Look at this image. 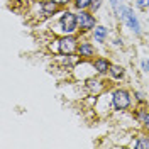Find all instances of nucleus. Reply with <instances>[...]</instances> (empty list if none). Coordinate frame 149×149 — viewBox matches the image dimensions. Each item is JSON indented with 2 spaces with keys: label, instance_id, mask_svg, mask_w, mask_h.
Instances as JSON below:
<instances>
[{
  "label": "nucleus",
  "instance_id": "1",
  "mask_svg": "<svg viewBox=\"0 0 149 149\" xmlns=\"http://www.w3.org/2000/svg\"><path fill=\"white\" fill-rule=\"evenodd\" d=\"M59 26L65 34H73L76 31V26H78V17L71 12H63L61 19H59Z\"/></svg>",
  "mask_w": 149,
  "mask_h": 149
},
{
  "label": "nucleus",
  "instance_id": "2",
  "mask_svg": "<svg viewBox=\"0 0 149 149\" xmlns=\"http://www.w3.org/2000/svg\"><path fill=\"white\" fill-rule=\"evenodd\" d=\"M120 17L122 20L129 26V29H132L136 34H139V22H137V19H136V15H134V12H132V9H129V7H120Z\"/></svg>",
  "mask_w": 149,
  "mask_h": 149
},
{
  "label": "nucleus",
  "instance_id": "3",
  "mask_svg": "<svg viewBox=\"0 0 149 149\" xmlns=\"http://www.w3.org/2000/svg\"><path fill=\"white\" fill-rule=\"evenodd\" d=\"M130 105V97L125 90H117L113 93V107L117 110H125Z\"/></svg>",
  "mask_w": 149,
  "mask_h": 149
},
{
  "label": "nucleus",
  "instance_id": "4",
  "mask_svg": "<svg viewBox=\"0 0 149 149\" xmlns=\"http://www.w3.org/2000/svg\"><path fill=\"white\" fill-rule=\"evenodd\" d=\"M76 17H78V26H80V29L90 31V29L95 27V17H93L92 14H88L85 10H80V14Z\"/></svg>",
  "mask_w": 149,
  "mask_h": 149
},
{
  "label": "nucleus",
  "instance_id": "5",
  "mask_svg": "<svg viewBox=\"0 0 149 149\" xmlns=\"http://www.w3.org/2000/svg\"><path fill=\"white\" fill-rule=\"evenodd\" d=\"M76 46H78V41L73 36H66L59 41V51L63 54H71V53H74Z\"/></svg>",
  "mask_w": 149,
  "mask_h": 149
},
{
  "label": "nucleus",
  "instance_id": "6",
  "mask_svg": "<svg viewBox=\"0 0 149 149\" xmlns=\"http://www.w3.org/2000/svg\"><path fill=\"white\" fill-rule=\"evenodd\" d=\"M93 68H95L98 73H107V71L110 70V63H109L107 59H103V58H98V59L93 61Z\"/></svg>",
  "mask_w": 149,
  "mask_h": 149
},
{
  "label": "nucleus",
  "instance_id": "7",
  "mask_svg": "<svg viewBox=\"0 0 149 149\" xmlns=\"http://www.w3.org/2000/svg\"><path fill=\"white\" fill-rule=\"evenodd\" d=\"M93 37H95V41H98V42H103V41L107 39V29L103 27V26H98V27H95Z\"/></svg>",
  "mask_w": 149,
  "mask_h": 149
},
{
  "label": "nucleus",
  "instance_id": "8",
  "mask_svg": "<svg viewBox=\"0 0 149 149\" xmlns=\"http://www.w3.org/2000/svg\"><path fill=\"white\" fill-rule=\"evenodd\" d=\"M80 56H83V58H88V56H93V46L90 42H83V44H80Z\"/></svg>",
  "mask_w": 149,
  "mask_h": 149
},
{
  "label": "nucleus",
  "instance_id": "9",
  "mask_svg": "<svg viewBox=\"0 0 149 149\" xmlns=\"http://www.w3.org/2000/svg\"><path fill=\"white\" fill-rule=\"evenodd\" d=\"M56 7H58V3L53 2V0H49V2H44V3H42V10H44V14H54Z\"/></svg>",
  "mask_w": 149,
  "mask_h": 149
},
{
  "label": "nucleus",
  "instance_id": "10",
  "mask_svg": "<svg viewBox=\"0 0 149 149\" xmlns=\"http://www.w3.org/2000/svg\"><path fill=\"white\" fill-rule=\"evenodd\" d=\"M109 73L112 74V78H117V80H119V78H122V76H124V70H122L120 66H110V70H109Z\"/></svg>",
  "mask_w": 149,
  "mask_h": 149
},
{
  "label": "nucleus",
  "instance_id": "11",
  "mask_svg": "<svg viewBox=\"0 0 149 149\" xmlns=\"http://www.w3.org/2000/svg\"><path fill=\"white\" fill-rule=\"evenodd\" d=\"M74 5L78 10H85V9H90L92 5V0H74Z\"/></svg>",
  "mask_w": 149,
  "mask_h": 149
},
{
  "label": "nucleus",
  "instance_id": "12",
  "mask_svg": "<svg viewBox=\"0 0 149 149\" xmlns=\"http://www.w3.org/2000/svg\"><path fill=\"white\" fill-rule=\"evenodd\" d=\"M136 148L137 149H148L149 148V139L148 137H141V139L136 142Z\"/></svg>",
  "mask_w": 149,
  "mask_h": 149
},
{
  "label": "nucleus",
  "instance_id": "13",
  "mask_svg": "<svg viewBox=\"0 0 149 149\" xmlns=\"http://www.w3.org/2000/svg\"><path fill=\"white\" fill-rule=\"evenodd\" d=\"M100 3H102V0H92V5H90V9L92 10H97L100 7Z\"/></svg>",
  "mask_w": 149,
  "mask_h": 149
},
{
  "label": "nucleus",
  "instance_id": "14",
  "mask_svg": "<svg viewBox=\"0 0 149 149\" xmlns=\"http://www.w3.org/2000/svg\"><path fill=\"white\" fill-rule=\"evenodd\" d=\"M137 5L139 7H146V5H149V0H137Z\"/></svg>",
  "mask_w": 149,
  "mask_h": 149
},
{
  "label": "nucleus",
  "instance_id": "15",
  "mask_svg": "<svg viewBox=\"0 0 149 149\" xmlns=\"http://www.w3.org/2000/svg\"><path fill=\"white\" fill-rule=\"evenodd\" d=\"M142 70L144 71H149V61H146V59L142 61Z\"/></svg>",
  "mask_w": 149,
  "mask_h": 149
},
{
  "label": "nucleus",
  "instance_id": "16",
  "mask_svg": "<svg viewBox=\"0 0 149 149\" xmlns=\"http://www.w3.org/2000/svg\"><path fill=\"white\" fill-rule=\"evenodd\" d=\"M144 124H146V127L149 130V113H144Z\"/></svg>",
  "mask_w": 149,
  "mask_h": 149
},
{
  "label": "nucleus",
  "instance_id": "17",
  "mask_svg": "<svg viewBox=\"0 0 149 149\" xmlns=\"http://www.w3.org/2000/svg\"><path fill=\"white\" fill-rule=\"evenodd\" d=\"M53 2H56L58 5H61V3H68V2H71V0H53Z\"/></svg>",
  "mask_w": 149,
  "mask_h": 149
}]
</instances>
